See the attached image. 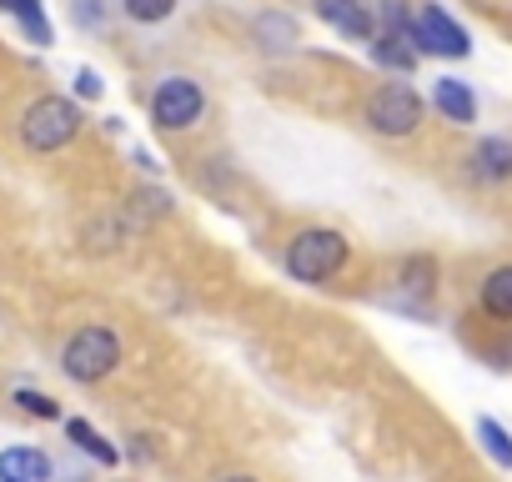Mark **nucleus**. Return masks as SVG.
Returning <instances> with one entry per match:
<instances>
[{"label":"nucleus","instance_id":"f257e3e1","mask_svg":"<svg viewBox=\"0 0 512 482\" xmlns=\"http://www.w3.org/2000/svg\"><path fill=\"white\" fill-rule=\"evenodd\" d=\"M81 131H86V111L76 96H61V91H41L36 101H26V111L16 121V136L31 156H56Z\"/></svg>","mask_w":512,"mask_h":482},{"label":"nucleus","instance_id":"f03ea898","mask_svg":"<svg viewBox=\"0 0 512 482\" xmlns=\"http://www.w3.org/2000/svg\"><path fill=\"white\" fill-rule=\"evenodd\" d=\"M347 262H352V241L337 226H302V231H292L287 252H282L287 277L302 287H322V282L342 277Z\"/></svg>","mask_w":512,"mask_h":482},{"label":"nucleus","instance_id":"7ed1b4c3","mask_svg":"<svg viewBox=\"0 0 512 482\" xmlns=\"http://www.w3.org/2000/svg\"><path fill=\"white\" fill-rule=\"evenodd\" d=\"M427 121V96L407 81V76H392V81H377L362 101V126L382 141H412Z\"/></svg>","mask_w":512,"mask_h":482},{"label":"nucleus","instance_id":"20e7f679","mask_svg":"<svg viewBox=\"0 0 512 482\" xmlns=\"http://www.w3.org/2000/svg\"><path fill=\"white\" fill-rule=\"evenodd\" d=\"M121 332L116 327H106V322H91V327H76L71 337H66V347H61V372L71 377V382H81V387H96V382H106L116 367H121Z\"/></svg>","mask_w":512,"mask_h":482},{"label":"nucleus","instance_id":"39448f33","mask_svg":"<svg viewBox=\"0 0 512 482\" xmlns=\"http://www.w3.org/2000/svg\"><path fill=\"white\" fill-rule=\"evenodd\" d=\"M206 111H211V101H206V86H201L196 76L171 71V76H161V81L151 86V126H156L161 136H186V131H196V126L206 121Z\"/></svg>","mask_w":512,"mask_h":482},{"label":"nucleus","instance_id":"423d86ee","mask_svg":"<svg viewBox=\"0 0 512 482\" xmlns=\"http://www.w3.org/2000/svg\"><path fill=\"white\" fill-rule=\"evenodd\" d=\"M407 41H412V51L427 61V56H437V61H467L472 56V36H467V26L447 11V6H437V0H422V6H412V31H407Z\"/></svg>","mask_w":512,"mask_h":482},{"label":"nucleus","instance_id":"0eeeda50","mask_svg":"<svg viewBox=\"0 0 512 482\" xmlns=\"http://www.w3.org/2000/svg\"><path fill=\"white\" fill-rule=\"evenodd\" d=\"M462 171H467V181L482 186V191H502V186H512V136H502V131L477 136L472 151L462 156Z\"/></svg>","mask_w":512,"mask_h":482},{"label":"nucleus","instance_id":"6e6552de","mask_svg":"<svg viewBox=\"0 0 512 482\" xmlns=\"http://www.w3.org/2000/svg\"><path fill=\"white\" fill-rule=\"evenodd\" d=\"M312 16L322 26H332L342 41L362 46V51L377 36V6H372V0H312Z\"/></svg>","mask_w":512,"mask_h":482},{"label":"nucleus","instance_id":"1a4fd4ad","mask_svg":"<svg viewBox=\"0 0 512 482\" xmlns=\"http://www.w3.org/2000/svg\"><path fill=\"white\" fill-rule=\"evenodd\" d=\"M427 111H437V116H442L447 126H457V131H472L477 116H482V101H477V91H472L462 76H437L432 91H427Z\"/></svg>","mask_w":512,"mask_h":482},{"label":"nucleus","instance_id":"9d476101","mask_svg":"<svg viewBox=\"0 0 512 482\" xmlns=\"http://www.w3.org/2000/svg\"><path fill=\"white\" fill-rule=\"evenodd\" d=\"M437 257L432 252H412L402 257L397 267V287H402V312H417V317H432V297H437Z\"/></svg>","mask_w":512,"mask_h":482},{"label":"nucleus","instance_id":"9b49d317","mask_svg":"<svg viewBox=\"0 0 512 482\" xmlns=\"http://www.w3.org/2000/svg\"><path fill=\"white\" fill-rule=\"evenodd\" d=\"M0 482H56V462L46 447L11 442V447H0Z\"/></svg>","mask_w":512,"mask_h":482},{"label":"nucleus","instance_id":"f8f14e48","mask_svg":"<svg viewBox=\"0 0 512 482\" xmlns=\"http://www.w3.org/2000/svg\"><path fill=\"white\" fill-rule=\"evenodd\" d=\"M0 16H11L16 31L31 41V46H56V26L46 16V0H0Z\"/></svg>","mask_w":512,"mask_h":482},{"label":"nucleus","instance_id":"ddd939ff","mask_svg":"<svg viewBox=\"0 0 512 482\" xmlns=\"http://www.w3.org/2000/svg\"><path fill=\"white\" fill-rule=\"evenodd\" d=\"M367 61H372L377 71H387V76H412V71L422 66V56L412 51V41H407V36H392V31H377V36H372Z\"/></svg>","mask_w":512,"mask_h":482},{"label":"nucleus","instance_id":"4468645a","mask_svg":"<svg viewBox=\"0 0 512 482\" xmlns=\"http://www.w3.org/2000/svg\"><path fill=\"white\" fill-rule=\"evenodd\" d=\"M66 442H71L76 452H86L96 467H121V447H116L111 437H101L96 422H86V417H66Z\"/></svg>","mask_w":512,"mask_h":482},{"label":"nucleus","instance_id":"2eb2a0df","mask_svg":"<svg viewBox=\"0 0 512 482\" xmlns=\"http://www.w3.org/2000/svg\"><path fill=\"white\" fill-rule=\"evenodd\" d=\"M477 307H482V317H492V322H512V262L492 267V272L477 282Z\"/></svg>","mask_w":512,"mask_h":482},{"label":"nucleus","instance_id":"dca6fc26","mask_svg":"<svg viewBox=\"0 0 512 482\" xmlns=\"http://www.w3.org/2000/svg\"><path fill=\"white\" fill-rule=\"evenodd\" d=\"M297 41H302V31H297V21L287 11H262L256 16V46H262L267 56H292Z\"/></svg>","mask_w":512,"mask_h":482},{"label":"nucleus","instance_id":"f3484780","mask_svg":"<svg viewBox=\"0 0 512 482\" xmlns=\"http://www.w3.org/2000/svg\"><path fill=\"white\" fill-rule=\"evenodd\" d=\"M477 447L487 452V462L492 467H502V472H512V432L497 422V417H477Z\"/></svg>","mask_w":512,"mask_h":482},{"label":"nucleus","instance_id":"a211bd4d","mask_svg":"<svg viewBox=\"0 0 512 482\" xmlns=\"http://www.w3.org/2000/svg\"><path fill=\"white\" fill-rule=\"evenodd\" d=\"M181 11V0H121V16L131 26H166Z\"/></svg>","mask_w":512,"mask_h":482},{"label":"nucleus","instance_id":"6ab92c4d","mask_svg":"<svg viewBox=\"0 0 512 482\" xmlns=\"http://www.w3.org/2000/svg\"><path fill=\"white\" fill-rule=\"evenodd\" d=\"M11 402H16V412H26V417L61 422V402H56L51 392H41V387H16V392H11Z\"/></svg>","mask_w":512,"mask_h":482},{"label":"nucleus","instance_id":"aec40b11","mask_svg":"<svg viewBox=\"0 0 512 482\" xmlns=\"http://www.w3.org/2000/svg\"><path fill=\"white\" fill-rule=\"evenodd\" d=\"M71 21H76V31H106L111 6L106 0H71Z\"/></svg>","mask_w":512,"mask_h":482},{"label":"nucleus","instance_id":"412c9836","mask_svg":"<svg viewBox=\"0 0 512 482\" xmlns=\"http://www.w3.org/2000/svg\"><path fill=\"white\" fill-rule=\"evenodd\" d=\"M71 96L86 106V101H101L106 96V81H101V71L96 66H76V76H71Z\"/></svg>","mask_w":512,"mask_h":482},{"label":"nucleus","instance_id":"4be33fe9","mask_svg":"<svg viewBox=\"0 0 512 482\" xmlns=\"http://www.w3.org/2000/svg\"><path fill=\"white\" fill-rule=\"evenodd\" d=\"M136 211H141V216H166V211H171V191L156 186V181L141 186V191H136Z\"/></svg>","mask_w":512,"mask_h":482},{"label":"nucleus","instance_id":"5701e85b","mask_svg":"<svg viewBox=\"0 0 512 482\" xmlns=\"http://www.w3.org/2000/svg\"><path fill=\"white\" fill-rule=\"evenodd\" d=\"M156 437H146V432H136L126 447H121V457H131V462H156V447H151Z\"/></svg>","mask_w":512,"mask_h":482},{"label":"nucleus","instance_id":"b1692460","mask_svg":"<svg viewBox=\"0 0 512 482\" xmlns=\"http://www.w3.org/2000/svg\"><path fill=\"white\" fill-rule=\"evenodd\" d=\"M482 357H487V367H492V372H512V337H502V342H497V347H487Z\"/></svg>","mask_w":512,"mask_h":482},{"label":"nucleus","instance_id":"393cba45","mask_svg":"<svg viewBox=\"0 0 512 482\" xmlns=\"http://www.w3.org/2000/svg\"><path fill=\"white\" fill-rule=\"evenodd\" d=\"M131 161H136V166H141L146 176H161V161H156V156H151L146 146H136V151H131Z\"/></svg>","mask_w":512,"mask_h":482},{"label":"nucleus","instance_id":"a878e982","mask_svg":"<svg viewBox=\"0 0 512 482\" xmlns=\"http://www.w3.org/2000/svg\"><path fill=\"white\" fill-rule=\"evenodd\" d=\"M216 482H256L251 472H231V477H216Z\"/></svg>","mask_w":512,"mask_h":482}]
</instances>
